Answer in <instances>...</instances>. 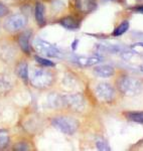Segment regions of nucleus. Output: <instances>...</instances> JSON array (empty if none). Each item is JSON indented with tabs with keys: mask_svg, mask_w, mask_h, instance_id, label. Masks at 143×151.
I'll list each match as a JSON object with an SVG mask.
<instances>
[{
	"mask_svg": "<svg viewBox=\"0 0 143 151\" xmlns=\"http://www.w3.org/2000/svg\"><path fill=\"white\" fill-rule=\"evenodd\" d=\"M30 82L33 87L37 89H45L50 87L54 82V76L50 72L43 69H36L31 73Z\"/></svg>",
	"mask_w": 143,
	"mask_h": 151,
	"instance_id": "f257e3e1",
	"label": "nucleus"
},
{
	"mask_svg": "<svg viewBox=\"0 0 143 151\" xmlns=\"http://www.w3.org/2000/svg\"><path fill=\"white\" fill-rule=\"evenodd\" d=\"M118 89L126 96H135L141 91V84L138 80L132 77H122L118 81Z\"/></svg>",
	"mask_w": 143,
	"mask_h": 151,
	"instance_id": "f03ea898",
	"label": "nucleus"
},
{
	"mask_svg": "<svg viewBox=\"0 0 143 151\" xmlns=\"http://www.w3.org/2000/svg\"><path fill=\"white\" fill-rule=\"evenodd\" d=\"M52 123L57 130L69 135L74 134L78 129V122L69 117H57L52 119Z\"/></svg>",
	"mask_w": 143,
	"mask_h": 151,
	"instance_id": "7ed1b4c3",
	"label": "nucleus"
},
{
	"mask_svg": "<svg viewBox=\"0 0 143 151\" xmlns=\"http://www.w3.org/2000/svg\"><path fill=\"white\" fill-rule=\"evenodd\" d=\"M33 45H34L35 50H37V52H40V53H42V55H47V57L59 58L62 57V52H60L59 48L55 47L54 45H52V43L48 42L47 40L37 38V40H34Z\"/></svg>",
	"mask_w": 143,
	"mask_h": 151,
	"instance_id": "20e7f679",
	"label": "nucleus"
},
{
	"mask_svg": "<svg viewBox=\"0 0 143 151\" xmlns=\"http://www.w3.org/2000/svg\"><path fill=\"white\" fill-rule=\"evenodd\" d=\"M26 17L22 14H14V15L9 16L4 22V27L6 30L14 32V31L20 30L23 28L26 24Z\"/></svg>",
	"mask_w": 143,
	"mask_h": 151,
	"instance_id": "39448f33",
	"label": "nucleus"
},
{
	"mask_svg": "<svg viewBox=\"0 0 143 151\" xmlns=\"http://www.w3.org/2000/svg\"><path fill=\"white\" fill-rule=\"evenodd\" d=\"M96 96L103 102H110L114 99L115 92L112 86L107 83H100L95 88Z\"/></svg>",
	"mask_w": 143,
	"mask_h": 151,
	"instance_id": "423d86ee",
	"label": "nucleus"
},
{
	"mask_svg": "<svg viewBox=\"0 0 143 151\" xmlns=\"http://www.w3.org/2000/svg\"><path fill=\"white\" fill-rule=\"evenodd\" d=\"M60 104L69 106L75 111H82L84 109V99L81 95H70L60 97Z\"/></svg>",
	"mask_w": 143,
	"mask_h": 151,
	"instance_id": "0eeeda50",
	"label": "nucleus"
},
{
	"mask_svg": "<svg viewBox=\"0 0 143 151\" xmlns=\"http://www.w3.org/2000/svg\"><path fill=\"white\" fill-rule=\"evenodd\" d=\"M75 62L78 65H82V67H91V65H95L99 63L102 62L101 58L99 57H85V55H80L75 58Z\"/></svg>",
	"mask_w": 143,
	"mask_h": 151,
	"instance_id": "6e6552de",
	"label": "nucleus"
},
{
	"mask_svg": "<svg viewBox=\"0 0 143 151\" xmlns=\"http://www.w3.org/2000/svg\"><path fill=\"white\" fill-rule=\"evenodd\" d=\"M29 40H30V33L29 32H23L19 35L18 37V43L19 47L24 52L29 53L30 52V45H29Z\"/></svg>",
	"mask_w": 143,
	"mask_h": 151,
	"instance_id": "1a4fd4ad",
	"label": "nucleus"
},
{
	"mask_svg": "<svg viewBox=\"0 0 143 151\" xmlns=\"http://www.w3.org/2000/svg\"><path fill=\"white\" fill-rule=\"evenodd\" d=\"M94 73L101 78H108L114 75V69L110 65H99L94 69Z\"/></svg>",
	"mask_w": 143,
	"mask_h": 151,
	"instance_id": "9d476101",
	"label": "nucleus"
},
{
	"mask_svg": "<svg viewBox=\"0 0 143 151\" xmlns=\"http://www.w3.org/2000/svg\"><path fill=\"white\" fill-rule=\"evenodd\" d=\"M35 19L38 25H45V6L42 3H36L35 5Z\"/></svg>",
	"mask_w": 143,
	"mask_h": 151,
	"instance_id": "9b49d317",
	"label": "nucleus"
},
{
	"mask_svg": "<svg viewBox=\"0 0 143 151\" xmlns=\"http://www.w3.org/2000/svg\"><path fill=\"white\" fill-rule=\"evenodd\" d=\"M60 22L64 27H66L68 29H77L80 26L79 21H78L75 17H73V16H67V17H64Z\"/></svg>",
	"mask_w": 143,
	"mask_h": 151,
	"instance_id": "f8f14e48",
	"label": "nucleus"
},
{
	"mask_svg": "<svg viewBox=\"0 0 143 151\" xmlns=\"http://www.w3.org/2000/svg\"><path fill=\"white\" fill-rule=\"evenodd\" d=\"M16 73L19 76L20 79H22L23 81H27L28 80V68H27V64L25 62H21L19 63L16 67Z\"/></svg>",
	"mask_w": 143,
	"mask_h": 151,
	"instance_id": "ddd939ff",
	"label": "nucleus"
},
{
	"mask_svg": "<svg viewBox=\"0 0 143 151\" xmlns=\"http://www.w3.org/2000/svg\"><path fill=\"white\" fill-rule=\"evenodd\" d=\"M130 121L137 123H143V112H130L126 115Z\"/></svg>",
	"mask_w": 143,
	"mask_h": 151,
	"instance_id": "4468645a",
	"label": "nucleus"
},
{
	"mask_svg": "<svg viewBox=\"0 0 143 151\" xmlns=\"http://www.w3.org/2000/svg\"><path fill=\"white\" fill-rule=\"evenodd\" d=\"M11 84L8 80L6 79H0V95H5L11 90Z\"/></svg>",
	"mask_w": 143,
	"mask_h": 151,
	"instance_id": "2eb2a0df",
	"label": "nucleus"
},
{
	"mask_svg": "<svg viewBox=\"0 0 143 151\" xmlns=\"http://www.w3.org/2000/svg\"><path fill=\"white\" fill-rule=\"evenodd\" d=\"M128 28H129V21L125 20L122 23H120V25L115 29L113 35L115 36H119L121 35H123V33H125L128 30Z\"/></svg>",
	"mask_w": 143,
	"mask_h": 151,
	"instance_id": "dca6fc26",
	"label": "nucleus"
},
{
	"mask_svg": "<svg viewBox=\"0 0 143 151\" xmlns=\"http://www.w3.org/2000/svg\"><path fill=\"white\" fill-rule=\"evenodd\" d=\"M9 143V134L6 130H0V149L6 147Z\"/></svg>",
	"mask_w": 143,
	"mask_h": 151,
	"instance_id": "f3484780",
	"label": "nucleus"
},
{
	"mask_svg": "<svg viewBox=\"0 0 143 151\" xmlns=\"http://www.w3.org/2000/svg\"><path fill=\"white\" fill-rule=\"evenodd\" d=\"M35 60L38 63V64L45 65V67H54L55 65V64L52 62V60H48L47 58H40V57H38V55H36L35 57Z\"/></svg>",
	"mask_w": 143,
	"mask_h": 151,
	"instance_id": "a211bd4d",
	"label": "nucleus"
},
{
	"mask_svg": "<svg viewBox=\"0 0 143 151\" xmlns=\"http://www.w3.org/2000/svg\"><path fill=\"white\" fill-rule=\"evenodd\" d=\"M85 2H86V5H87V9H89V7H91V8H94L95 7V0H85ZM84 5V1L83 0H78V7L79 8H82Z\"/></svg>",
	"mask_w": 143,
	"mask_h": 151,
	"instance_id": "6ab92c4d",
	"label": "nucleus"
},
{
	"mask_svg": "<svg viewBox=\"0 0 143 151\" xmlns=\"http://www.w3.org/2000/svg\"><path fill=\"white\" fill-rule=\"evenodd\" d=\"M96 146L99 150H110V147L107 144V142L102 139H98L96 141Z\"/></svg>",
	"mask_w": 143,
	"mask_h": 151,
	"instance_id": "aec40b11",
	"label": "nucleus"
},
{
	"mask_svg": "<svg viewBox=\"0 0 143 151\" xmlns=\"http://www.w3.org/2000/svg\"><path fill=\"white\" fill-rule=\"evenodd\" d=\"M8 13V8L4 5L3 3L0 2V16H4Z\"/></svg>",
	"mask_w": 143,
	"mask_h": 151,
	"instance_id": "412c9836",
	"label": "nucleus"
},
{
	"mask_svg": "<svg viewBox=\"0 0 143 151\" xmlns=\"http://www.w3.org/2000/svg\"><path fill=\"white\" fill-rule=\"evenodd\" d=\"M16 150H27L28 149V147L26 146L24 143H18L17 146L16 147H14Z\"/></svg>",
	"mask_w": 143,
	"mask_h": 151,
	"instance_id": "4be33fe9",
	"label": "nucleus"
},
{
	"mask_svg": "<svg viewBox=\"0 0 143 151\" xmlns=\"http://www.w3.org/2000/svg\"><path fill=\"white\" fill-rule=\"evenodd\" d=\"M136 9L137 11H140V12H143V5H141V6H138L137 8H135Z\"/></svg>",
	"mask_w": 143,
	"mask_h": 151,
	"instance_id": "5701e85b",
	"label": "nucleus"
}]
</instances>
